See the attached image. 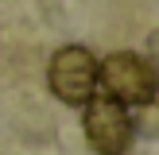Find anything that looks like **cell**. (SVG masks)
I'll return each mask as SVG.
<instances>
[{"instance_id": "2", "label": "cell", "mask_w": 159, "mask_h": 155, "mask_svg": "<svg viewBox=\"0 0 159 155\" xmlns=\"http://www.w3.org/2000/svg\"><path fill=\"white\" fill-rule=\"evenodd\" d=\"M82 124H85V140L97 147V155H124L132 147V140H136L128 108H124L120 101L105 97V93H101V97L93 93V97L85 101Z\"/></svg>"}, {"instance_id": "4", "label": "cell", "mask_w": 159, "mask_h": 155, "mask_svg": "<svg viewBox=\"0 0 159 155\" xmlns=\"http://www.w3.org/2000/svg\"><path fill=\"white\" fill-rule=\"evenodd\" d=\"M144 120H132V132H159V105H140Z\"/></svg>"}, {"instance_id": "3", "label": "cell", "mask_w": 159, "mask_h": 155, "mask_svg": "<svg viewBox=\"0 0 159 155\" xmlns=\"http://www.w3.org/2000/svg\"><path fill=\"white\" fill-rule=\"evenodd\" d=\"M47 82L58 101L85 105L97 93V58L85 46H62V51H54L51 66H47Z\"/></svg>"}, {"instance_id": "1", "label": "cell", "mask_w": 159, "mask_h": 155, "mask_svg": "<svg viewBox=\"0 0 159 155\" xmlns=\"http://www.w3.org/2000/svg\"><path fill=\"white\" fill-rule=\"evenodd\" d=\"M97 82L105 89V97L120 101L124 108H140V105H152L155 93H159V74L148 58L132 51H116L109 54L105 62H97Z\"/></svg>"}, {"instance_id": "5", "label": "cell", "mask_w": 159, "mask_h": 155, "mask_svg": "<svg viewBox=\"0 0 159 155\" xmlns=\"http://www.w3.org/2000/svg\"><path fill=\"white\" fill-rule=\"evenodd\" d=\"M124 155H128V151H124Z\"/></svg>"}]
</instances>
